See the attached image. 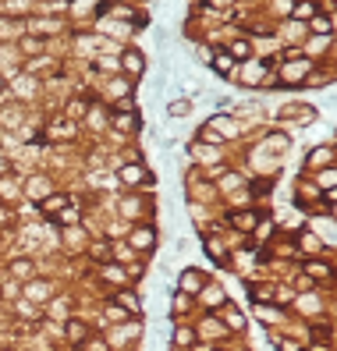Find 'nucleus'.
Here are the masks:
<instances>
[{
    "label": "nucleus",
    "mask_w": 337,
    "mask_h": 351,
    "mask_svg": "<svg viewBox=\"0 0 337 351\" xmlns=\"http://www.w3.org/2000/svg\"><path fill=\"white\" fill-rule=\"evenodd\" d=\"M121 71H124L128 78H142V71H146V57H142L138 50H128V54L121 57Z\"/></svg>",
    "instance_id": "nucleus-1"
},
{
    "label": "nucleus",
    "mask_w": 337,
    "mask_h": 351,
    "mask_svg": "<svg viewBox=\"0 0 337 351\" xmlns=\"http://www.w3.org/2000/svg\"><path fill=\"white\" fill-rule=\"evenodd\" d=\"M153 245H156V230L149 227V224H146V227H135V230H132V248H138V252H149Z\"/></svg>",
    "instance_id": "nucleus-2"
},
{
    "label": "nucleus",
    "mask_w": 337,
    "mask_h": 351,
    "mask_svg": "<svg viewBox=\"0 0 337 351\" xmlns=\"http://www.w3.org/2000/svg\"><path fill=\"white\" fill-rule=\"evenodd\" d=\"M263 74H266V68L259 64V60H252V64H245V71L238 74V82H242V86H259V82H263Z\"/></svg>",
    "instance_id": "nucleus-3"
},
{
    "label": "nucleus",
    "mask_w": 337,
    "mask_h": 351,
    "mask_svg": "<svg viewBox=\"0 0 337 351\" xmlns=\"http://www.w3.org/2000/svg\"><path fill=\"white\" fill-rule=\"evenodd\" d=\"M306 60H298V64H284L280 68V82H288V86H298V82H302V78H306Z\"/></svg>",
    "instance_id": "nucleus-4"
},
{
    "label": "nucleus",
    "mask_w": 337,
    "mask_h": 351,
    "mask_svg": "<svg viewBox=\"0 0 337 351\" xmlns=\"http://www.w3.org/2000/svg\"><path fill=\"white\" fill-rule=\"evenodd\" d=\"M213 71L231 78V74H234V57H231V54H216V57H213Z\"/></svg>",
    "instance_id": "nucleus-5"
},
{
    "label": "nucleus",
    "mask_w": 337,
    "mask_h": 351,
    "mask_svg": "<svg viewBox=\"0 0 337 351\" xmlns=\"http://www.w3.org/2000/svg\"><path fill=\"white\" fill-rule=\"evenodd\" d=\"M25 294H28L32 302H46V298H50V284H46V280H36V284L25 288Z\"/></svg>",
    "instance_id": "nucleus-6"
},
{
    "label": "nucleus",
    "mask_w": 337,
    "mask_h": 351,
    "mask_svg": "<svg viewBox=\"0 0 337 351\" xmlns=\"http://www.w3.org/2000/svg\"><path fill=\"white\" fill-rule=\"evenodd\" d=\"M118 178H121L124 184H138L146 174H142V167H138V164H128V167H121V174H118Z\"/></svg>",
    "instance_id": "nucleus-7"
},
{
    "label": "nucleus",
    "mask_w": 337,
    "mask_h": 351,
    "mask_svg": "<svg viewBox=\"0 0 337 351\" xmlns=\"http://www.w3.org/2000/svg\"><path fill=\"white\" fill-rule=\"evenodd\" d=\"M199 288H202V277L196 270H184L181 273V291H199Z\"/></svg>",
    "instance_id": "nucleus-8"
},
{
    "label": "nucleus",
    "mask_w": 337,
    "mask_h": 351,
    "mask_svg": "<svg viewBox=\"0 0 337 351\" xmlns=\"http://www.w3.org/2000/svg\"><path fill=\"white\" fill-rule=\"evenodd\" d=\"M114 128H118V132H135V128H138V114H121V117H114Z\"/></svg>",
    "instance_id": "nucleus-9"
},
{
    "label": "nucleus",
    "mask_w": 337,
    "mask_h": 351,
    "mask_svg": "<svg viewBox=\"0 0 337 351\" xmlns=\"http://www.w3.org/2000/svg\"><path fill=\"white\" fill-rule=\"evenodd\" d=\"M294 18H316V4H309V0H298V4H294V11H291Z\"/></svg>",
    "instance_id": "nucleus-10"
},
{
    "label": "nucleus",
    "mask_w": 337,
    "mask_h": 351,
    "mask_svg": "<svg viewBox=\"0 0 337 351\" xmlns=\"http://www.w3.org/2000/svg\"><path fill=\"white\" fill-rule=\"evenodd\" d=\"M50 135H54V138H57V135H60V138H74V124H71V121H60V124L54 121Z\"/></svg>",
    "instance_id": "nucleus-11"
},
{
    "label": "nucleus",
    "mask_w": 337,
    "mask_h": 351,
    "mask_svg": "<svg viewBox=\"0 0 337 351\" xmlns=\"http://www.w3.org/2000/svg\"><path fill=\"white\" fill-rule=\"evenodd\" d=\"M22 50L25 54H40V50H46V43H43V39H36V36H25L22 39Z\"/></svg>",
    "instance_id": "nucleus-12"
},
{
    "label": "nucleus",
    "mask_w": 337,
    "mask_h": 351,
    "mask_svg": "<svg viewBox=\"0 0 337 351\" xmlns=\"http://www.w3.org/2000/svg\"><path fill=\"white\" fill-rule=\"evenodd\" d=\"M248 54H252L248 39H234V43H231V57H248Z\"/></svg>",
    "instance_id": "nucleus-13"
},
{
    "label": "nucleus",
    "mask_w": 337,
    "mask_h": 351,
    "mask_svg": "<svg viewBox=\"0 0 337 351\" xmlns=\"http://www.w3.org/2000/svg\"><path fill=\"white\" fill-rule=\"evenodd\" d=\"M188 110H192V103H188V100H178V103H170V106H167V114H170V117H184Z\"/></svg>",
    "instance_id": "nucleus-14"
},
{
    "label": "nucleus",
    "mask_w": 337,
    "mask_h": 351,
    "mask_svg": "<svg viewBox=\"0 0 337 351\" xmlns=\"http://www.w3.org/2000/svg\"><path fill=\"white\" fill-rule=\"evenodd\" d=\"M302 248H306V252H320V248H323V242L316 238V234H302Z\"/></svg>",
    "instance_id": "nucleus-15"
},
{
    "label": "nucleus",
    "mask_w": 337,
    "mask_h": 351,
    "mask_svg": "<svg viewBox=\"0 0 337 351\" xmlns=\"http://www.w3.org/2000/svg\"><path fill=\"white\" fill-rule=\"evenodd\" d=\"M224 320H228V326H231V330H242V326H245V323H242V316H238L234 308H224Z\"/></svg>",
    "instance_id": "nucleus-16"
},
{
    "label": "nucleus",
    "mask_w": 337,
    "mask_h": 351,
    "mask_svg": "<svg viewBox=\"0 0 337 351\" xmlns=\"http://www.w3.org/2000/svg\"><path fill=\"white\" fill-rule=\"evenodd\" d=\"M202 245H206V252H210V256L216 259V262H224V248H220V242H213V238H206Z\"/></svg>",
    "instance_id": "nucleus-17"
},
{
    "label": "nucleus",
    "mask_w": 337,
    "mask_h": 351,
    "mask_svg": "<svg viewBox=\"0 0 337 351\" xmlns=\"http://www.w3.org/2000/svg\"><path fill=\"white\" fill-rule=\"evenodd\" d=\"M11 273H14V277H25V273H28V277H32V262L18 259V262H11Z\"/></svg>",
    "instance_id": "nucleus-18"
},
{
    "label": "nucleus",
    "mask_w": 337,
    "mask_h": 351,
    "mask_svg": "<svg viewBox=\"0 0 337 351\" xmlns=\"http://www.w3.org/2000/svg\"><path fill=\"white\" fill-rule=\"evenodd\" d=\"M64 210V195H57V199H46L43 202V213H60Z\"/></svg>",
    "instance_id": "nucleus-19"
},
{
    "label": "nucleus",
    "mask_w": 337,
    "mask_h": 351,
    "mask_svg": "<svg viewBox=\"0 0 337 351\" xmlns=\"http://www.w3.org/2000/svg\"><path fill=\"white\" fill-rule=\"evenodd\" d=\"M118 298H121V302H124V305H128L132 312H138V308H142V305H138V298H135V291H121Z\"/></svg>",
    "instance_id": "nucleus-20"
},
{
    "label": "nucleus",
    "mask_w": 337,
    "mask_h": 351,
    "mask_svg": "<svg viewBox=\"0 0 337 351\" xmlns=\"http://www.w3.org/2000/svg\"><path fill=\"white\" fill-rule=\"evenodd\" d=\"M337 184V170H323L320 174V188H334Z\"/></svg>",
    "instance_id": "nucleus-21"
},
{
    "label": "nucleus",
    "mask_w": 337,
    "mask_h": 351,
    "mask_svg": "<svg viewBox=\"0 0 337 351\" xmlns=\"http://www.w3.org/2000/svg\"><path fill=\"white\" fill-rule=\"evenodd\" d=\"M309 273H316V277H330V266L326 262H309Z\"/></svg>",
    "instance_id": "nucleus-22"
},
{
    "label": "nucleus",
    "mask_w": 337,
    "mask_h": 351,
    "mask_svg": "<svg viewBox=\"0 0 337 351\" xmlns=\"http://www.w3.org/2000/svg\"><path fill=\"white\" fill-rule=\"evenodd\" d=\"M103 277H106V280H124V270H118V266H106V270H103Z\"/></svg>",
    "instance_id": "nucleus-23"
},
{
    "label": "nucleus",
    "mask_w": 337,
    "mask_h": 351,
    "mask_svg": "<svg viewBox=\"0 0 337 351\" xmlns=\"http://www.w3.org/2000/svg\"><path fill=\"white\" fill-rule=\"evenodd\" d=\"M100 71H114V74H118V71H121V60H110V57H103V60H100Z\"/></svg>",
    "instance_id": "nucleus-24"
},
{
    "label": "nucleus",
    "mask_w": 337,
    "mask_h": 351,
    "mask_svg": "<svg viewBox=\"0 0 337 351\" xmlns=\"http://www.w3.org/2000/svg\"><path fill=\"white\" fill-rule=\"evenodd\" d=\"M234 224L238 227H252L256 224V213H242V216H234Z\"/></svg>",
    "instance_id": "nucleus-25"
},
{
    "label": "nucleus",
    "mask_w": 337,
    "mask_h": 351,
    "mask_svg": "<svg viewBox=\"0 0 337 351\" xmlns=\"http://www.w3.org/2000/svg\"><path fill=\"white\" fill-rule=\"evenodd\" d=\"M132 82H124V78H118V82H110V92H128Z\"/></svg>",
    "instance_id": "nucleus-26"
},
{
    "label": "nucleus",
    "mask_w": 337,
    "mask_h": 351,
    "mask_svg": "<svg viewBox=\"0 0 337 351\" xmlns=\"http://www.w3.org/2000/svg\"><path fill=\"white\" fill-rule=\"evenodd\" d=\"M121 213H128V216H138V199H128V202H124V210H121Z\"/></svg>",
    "instance_id": "nucleus-27"
},
{
    "label": "nucleus",
    "mask_w": 337,
    "mask_h": 351,
    "mask_svg": "<svg viewBox=\"0 0 337 351\" xmlns=\"http://www.w3.org/2000/svg\"><path fill=\"white\" fill-rule=\"evenodd\" d=\"M32 192L43 195V192H46V178H32Z\"/></svg>",
    "instance_id": "nucleus-28"
},
{
    "label": "nucleus",
    "mask_w": 337,
    "mask_h": 351,
    "mask_svg": "<svg viewBox=\"0 0 337 351\" xmlns=\"http://www.w3.org/2000/svg\"><path fill=\"white\" fill-rule=\"evenodd\" d=\"M60 220H64V224H74V220H78V213H74L71 206H64V213H60Z\"/></svg>",
    "instance_id": "nucleus-29"
},
{
    "label": "nucleus",
    "mask_w": 337,
    "mask_h": 351,
    "mask_svg": "<svg viewBox=\"0 0 337 351\" xmlns=\"http://www.w3.org/2000/svg\"><path fill=\"white\" fill-rule=\"evenodd\" d=\"M238 184H242L238 174H228V178H224V188H238Z\"/></svg>",
    "instance_id": "nucleus-30"
},
{
    "label": "nucleus",
    "mask_w": 337,
    "mask_h": 351,
    "mask_svg": "<svg viewBox=\"0 0 337 351\" xmlns=\"http://www.w3.org/2000/svg\"><path fill=\"white\" fill-rule=\"evenodd\" d=\"M312 25H316L320 32H330V22H326V18H312Z\"/></svg>",
    "instance_id": "nucleus-31"
},
{
    "label": "nucleus",
    "mask_w": 337,
    "mask_h": 351,
    "mask_svg": "<svg viewBox=\"0 0 337 351\" xmlns=\"http://www.w3.org/2000/svg\"><path fill=\"white\" fill-rule=\"evenodd\" d=\"M206 302H210V305H213V302H220V291H216V288H210V291H206Z\"/></svg>",
    "instance_id": "nucleus-32"
},
{
    "label": "nucleus",
    "mask_w": 337,
    "mask_h": 351,
    "mask_svg": "<svg viewBox=\"0 0 337 351\" xmlns=\"http://www.w3.org/2000/svg\"><path fill=\"white\" fill-rule=\"evenodd\" d=\"M224 4H231V0H213V8H224Z\"/></svg>",
    "instance_id": "nucleus-33"
},
{
    "label": "nucleus",
    "mask_w": 337,
    "mask_h": 351,
    "mask_svg": "<svg viewBox=\"0 0 337 351\" xmlns=\"http://www.w3.org/2000/svg\"><path fill=\"white\" fill-rule=\"evenodd\" d=\"M4 167H8V160H4V156H0V170H4Z\"/></svg>",
    "instance_id": "nucleus-34"
},
{
    "label": "nucleus",
    "mask_w": 337,
    "mask_h": 351,
    "mask_svg": "<svg viewBox=\"0 0 337 351\" xmlns=\"http://www.w3.org/2000/svg\"><path fill=\"white\" fill-rule=\"evenodd\" d=\"M0 92H4V78H0Z\"/></svg>",
    "instance_id": "nucleus-35"
},
{
    "label": "nucleus",
    "mask_w": 337,
    "mask_h": 351,
    "mask_svg": "<svg viewBox=\"0 0 337 351\" xmlns=\"http://www.w3.org/2000/svg\"><path fill=\"white\" fill-rule=\"evenodd\" d=\"M334 25H337V18H334Z\"/></svg>",
    "instance_id": "nucleus-36"
},
{
    "label": "nucleus",
    "mask_w": 337,
    "mask_h": 351,
    "mask_svg": "<svg viewBox=\"0 0 337 351\" xmlns=\"http://www.w3.org/2000/svg\"><path fill=\"white\" fill-rule=\"evenodd\" d=\"M334 216H337V210H334Z\"/></svg>",
    "instance_id": "nucleus-37"
}]
</instances>
